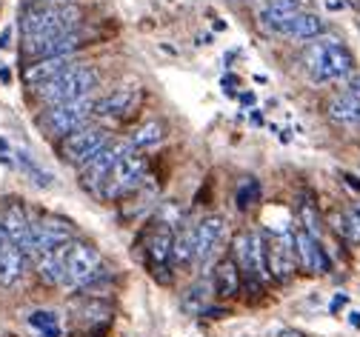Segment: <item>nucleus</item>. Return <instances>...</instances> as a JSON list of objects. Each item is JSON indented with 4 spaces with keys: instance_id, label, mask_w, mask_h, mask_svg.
Returning <instances> with one entry per match:
<instances>
[{
    "instance_id": "9b49d317",
    "label": "nucleus",
    "mask_w": 360,
    "mask_h": 337,
    "mask_svg": "<svg viewBox=\"0 0 360 337\" xmlns=\"http://www.w3.org/2000/svg\"><path fill=\"white\" fill-rule=\"evenodd\" d=\"M352 69H354V57H352V52H349V49H346L340 40L329 38L326 57H323V66H320V72L315 75V80H317V83L340 80V77L352 75Z\"/></svg>"
},
{
    "instance_id": "f704fd0d",
    "label": "nucleus",
    "mask_w": 360,
    "mask_h": 337,
    "mask_svg": "<svg viewBox=\"0 0 360 337\" xmlns=\"http://www.w3.org/2000/svg\"><path fill=\"white\" fill-rule=\"evenodd\" d=\"M292 3H294V6L300 9V6H309V3H312V0H292Z\"/></svg>"
},
{
    "instance_id": "c85d7f7f",
    "label": "nucleus",
    "mask_w": 360,
    "mask_h": 337,
    "mask_svg": "<svg viewBox=\"0 0 360 337\" xmlns=\"http://www.w3.org/2000/svg\"><path fill=\"white\" fill-rule=\"evenodd\" d=\"M237 100L243 103V106H255V103H257V98L252 95V91H243V95H237Z\"/></svg>"
},
{
    "instance_id": "393cba45",
    "label": "nucleus",
    "mask_w": 360,
    "mask_h": 337,
    "mask_svg": "<svg viewBox=\"0 0 360 337\" xmlns=\"http://www.w3.org/2000/svg\"><path fill=\"white\" fill-rule=\"evenodd\" d=\"M300 218H303V232H309L312 237H317L320 226H317V214H315L312 203H303V206H300Z\"/></svg>"
},
{
    "instance_id": "423d86ee",
    "label": "nucleus",
    "mask_w": 360,
    "mask_h": 337,
    "mask_svg": "<svg viewBox=\"0 0 360 337\" xmlns=\"http://www.w3.org/2000/svg\"><path fill=\"white\" fill-rule=\"evenodd\" d=\"M0 232H3V237L9 243H15V246L29 255V240H32V220H29L26 209L17 203V200H9L3 206V211H0Z\"/></svg>"
},
{
    "instance_id": "bb28decb",
    "label": "nucleus",
    "mask_w": 360,
    "mask_h": 337,
    "mask_svg": "<svg viewBox=\"0 0 360 337\" xmlns=\"http://www.w3.org/2000/svg\"><path fill=\"white\" fill-rule=\"evenodd\" d=\"M338 229L346 234V240L360 243V218H357V214H354V218H343V220L338 223Z\"/></svg>"
},
{
    "instance_id": "a878e982",
    "label": "nucleus",
    "mask_w": 360,
    "mask_h": 337,
    "mask_svg": "<svg viewBox=\"0 0 360 337\" xmlns=\"http://www.w3.org/2000/svg\"><path fill=\"white\" fill-rule=\"evenodd\" d=\"M29 326H35V329H49V326H57V315L54 312H46V309H40V312H32L29 315Z\"/></svg>"
},
{
    "instance_id": "ddd939ff",
    "label": "nucleus",
    "mask_w": 360,
    "mask_h": 337,
    "mask_svg": "<svg viewBox=\"0 0 360 337\" xmlns=\"http://www.w3.org/2000/svg\"><path fill=\"white\" fill-rule=\"evenodd\" d=\"M83 43H86L83 32H80V29H72V32L54 35V38L43 40V43L32 46V49H26V54H32L35 60H40V57H66V54H75Z\"/></svg>"
},
{
    "instance_id": "4c0bfd02",
    "label": "nucleus",
    "mask_w": 360,
    "mask_h": 337,
    "mask_svg": "<svg viewBox=\"0 0 360 337\" xmlns=\"http://www.w3.org/2000/svg\"><path fill=\"white\" fill-rule=\"evenodd\" d=\"M354 95H360V77L354 80Z\"/></svg>"
},
{
    "instance_id": "f8f14e48",
    "label": "nucleus",
    "mask_w": 360,
    "mask_h": 337,
    "mask_svg": "<svg viewBox=\"0 0 360 337\" xmlns=\"http://www.w3.org/2000/svg\"><path fill=\"white\" fill-rule=\"evenodd\" d=\"M172 234L166 229H160L152 240H149V249H146V257H149V269L152 274L160 280V283H172V271H169V263H172Z\"/></svg>"
},
{
    "instance_id": "7c9ffc66",
    "label": "nucleus",
    "mask_w": 360,
    "mask_h": 337,
    "mask_svg": "<svg viewBox=\"0 0 360 337\" xmlns=\"http://www.w3.org/2000/svg\"><path fill=\"white\" fill-rule=\"evenodd\" d=\"M234 86H237V77H234V75H226V77H223V91H229V95H232Z\"/></svg>"
},
{
    "instance_id": "aec40b11",
    "label": "nucleus",
    "mask_w": 360,
    "mask_h": 337,
    "mask_svg": "<svg viewBox=\"0 0 360 337\" xmlns=\"http://www.w3.org/2000/svg\"><path fill=\"white\" fill-rule=\"evenodd\" d=\"M172 260L177 266H189L195 263V226L177 232L172 240Z\"/></svg>"
},
{
    "instance_id": "a211bd4d",
    "label": "nucleus",
    "mask_w": 360,
    "mask_h": 337,
    "mask_svg": "<svg viewBox=\"0 0 360 337\" xmlns=\"http://www.w3.org/2000/svg\"><path fill=\"white\" fill-rule=\"evenodd\" d=\"M329 117L338 123H360V95L349 91V95H338L329 100Z\"/></svg>"
},
{
    "instance_id": "473e14b6",
    "label": "nucleus",
    "mask_w": 360,
    "mask_h": 337,
    "mask_svg": "<svg viewBox=\"0 0 360 337\" xmlns=\"http://www.w3.org/2000/svg\"><path fill=\"white\" fill-rule=\"evenodd\" d=\"M349 323H352L354 329H360V312H352V315H349Z\"/></svg>"
},
{
    "instance_id": "0eeeda50",
    "label": "nucleus",
    "mask_w": 360,
    "mask_h": 337,
    "mask_svg": "<svg viewBox=\"0 0 360 337\" xmlns=\"http://www.w3.org/2000/svg\"><path fill=\"white\" fill-rule=\"evenodd\" d=\"M234 255L240 260V266L246 269L249 278H269V269H266V246L257 232H240L234 237Z\"/></svg>"
},
{
    "instance_id": "cd10ccee",
    "label": "nucleus",
    "mask_w": 360,
    "mask_h": 337,
    "mask_svg": "<svg viewBox=\"0 0 360 337\" xmlns=\"http://www.w3.org/2000/svg\"><path fill=\"white\" fill-rule=\"evenodd\" d=\"M9 46H12V26H6L0 32V49H9Z\"/></svg>"
},
{
    "instance_id": "a19ab883",
    "label": "nucleus",
    "mask_w": 360,
    "mask_h": 337,
    "mask_svg": "<svg viewBox=\"0 0 360 337\" xmlns=\"http://www.w3.org/2000/svg\"><path fill=\"white\" fill-rule=\"evenodd\" d=\"M357 218H360V211H357Z\"/></svg>"
},
{
    "instance_id": "f257e3e1",
    "label": "nucleus",
    "mask_w": 360,
    "mask_h": 337,
    "mask_svg": "<svg viewBox=\"0 0 360 337\" xmlns=\"http://www.w3.org/2000/svg\"><path fill=\"white\" fill-rule=\"evenodd\" d=\"M98 83H100V75H98L95 66L75 63V66H69L66 72H60L54 80L38 86V95H40V100H46L49 106H54V103L89 98V95L95 91Z\"/></svg>"
},
{
    "instance_id": "ea45409f",
    "label": "nucleus",
    "mask_w": 360,
    "mask_h": 337,
    "mask_svg": "<svg viewBox=\"0 0 360 337\" xmlns=\"http://www.w3.org/2000/svg\"><path fill=\"white\" fill-rule=\"evenodd\" d=\"M0 243H3V232H0Z\"/></svg>"
},
{
    "instance_id": "1a4fd4ad",
    "label": "nucleus",
    "mask_w": 360,
    "mask_h": 337,
    "mask_svg": "<svg viewBox=\"0 0 360 337\" xmlns=\"http://www.w3.org/2000/svg\"><path fill=\"white\" fill-rule=\"evenodd\" d=\"M117 151H120V146L106 143L98 155H92V158L80 166V183H83L86 189H92V192L100 195L103 183H106V177H109V172H112V166L117 160Z\"/></svg>"
},
{
    "instance_id": "e433bc0d",
    "label": "nucleus",
    "mask_w": 360,
    "mask_h": 337,
    "mask_svg": "<svg viewBox=\"0 0 360 337\" xmlns=\"http://www.w3.org/2000/svg\"><path fill=\"white\" fill-rule=\"evenodd\" d=\"M280 337H300V334H297V331H283Z\"/></svg>"
},
{
    "instance_id": "412c9836",
    "label": "nucleus",
    "mask_w": 360,
    "mask_h": 337,
    "mask_svg": "<svg viewBox=\"0 0 360 337\" xmlns=\"http://www.w3.org/2000/svg\"><path fill=\"white\" fill-rule=\"evenodd\" d=\"M17 166H20V172H23V174H29V180H32L35 186H40V189H49L52 183H54V180H52V174H49L46 169H40L32 158L26 155V151H17Z\"/></svg>"
},
{
    "instance_id": "c756f323",
    "label": "nucleus",
    "mask_w": 360,
    "mask_h": 337,
    "mask_svg": "<svg viewBox=\"0 0 360 337\" xmlns=\"http://www.w3.org/2000/svg\"><path fill=\"white\" fill-rule=\"evenodd\" d=\"M346 303H349V297H346V294H338V297L332 300V312H340Z\"/></svg>"
},
{
    "instance_id": "4be33fe9",
    "label": "nucleus",
    "mask_w": 360,
    "mask_h": 337,
    "mask_svg": "<svg viewBox=\"0 0 360 337\" xmlns=\"http://www.w3.org/2000/svg\"><path fill=\"white\" fill-rule=\"evenodd\" d=\"M317 35H323V20H320L317 15H312V12H300L292 38H294V40H312V38H317Z\"/></svg>"
},
{
    "instance_id": "58836bf2",
    "label": "nucleus",
    "mask_w": 360,
    "mask_h": 337,
    "mask_svg": "<svg viewBox=\"0 0 360 337\" xmlns=\"http://www.w3.org/2000/svg\"><path fill=\"white\" fill-rule=\"evenodd\" d=\"M9 146H6V140H0V151H6Z\"/></svg>"
},
{
    "instance_id": "b1692460",
    "label": "nucleus",
    "mask_w": 360,
    "mask_h": 337,
    "mask_svg": "<svg viewBox=\"0 0 360 337\" xmlns=\"http://www.w3.org/2000/svg\"><path fill=\"white\" fill-rule=\"evenodd\" d=\"M257 197H260V183L257 180H243V183H240V189H237V206L240 209L252 206Z\"/></svg>"
},
{
    "instance_id": "72a5a7b5",
    "label": "nucleus",
    "mask_w": 360,
    "mask_h": 337,
    "mask_svg": "<svg viewBox=\"0 0 360 337\" xmlns=\"http://www.w3.org/2000/svg\"><path fill=\"white\" fill-rule=\"evenodd\" d=\"M0 80H3V83H9V80H12V75H9V69H0Z\"/></svg>"
},
{
    "instance_id": "dca6fc26",
    "label": "nucleus",
    "mask_w": 360,
    "mask_h": 337,
    "mask_svg": "<svg viewBox=\"0 0 360 337\" xmlns=\"http://www.w3.org/2000/svg\"><path fill=\"white\" fill-rule=\"evenodd\" d=\"M23 269H26V255L15 246V243H9L3 237V243H0V283L15 286L23 278Z\"/></svg>"
},
{
    "instance_id": "6e6552de",
    "label": "nucleus",
    "mask_w": 360,
    "mask_h": 337,
    "mask_svg": "<svg viewBox=\"0 0 360 337\" xmlns=\"http://www.w3.org/2000/svg\"><path fill=\"white\" fill-rule=\"evenodd\" d=\"M294 234L283 232L280 237H275L272 243L266 246V269H269V278H278V280H289L292 271H294Z\"/></svg>"
},
{
    "instance_id": "5701e85b",
    "label": "nucleus",
    "mask_w": 360,
    "mask_h": 337,
    "mask_svg": "<svg viewBox=\"0 0 360 337\" xmlns=\"http://www.w3.org/2000/svg\"><path fill=\"white\" fill-rule=\"evenodd\" d=\"M160 140H163V123H158V120H149V123H143V126L132 135V146H135V149L158 146Z\"/></svg>"
},
{
    "instance_id": "2eb2a0df",
    "label": "nucleus",
    "mask_w": 360,
    "mask_h": 337,
    "mask_svg": "<svg viewBox=\"0 0 360 337\" xmlns=\"http://www.w3.org/2000/svg\"><path fill=\"white\" fill-rule=\"evenodd\" d=\"M69 66H75L72 54H66V57H40V60H35V63L23 72V80L29 86H43V83L54 80L60 72H66Z\"/></svg>"
},
{
    "instance_id": "4468645a",
    "label": "nucleus",
    "mask_w": 360,
    "mask_h": 337,
    "mask_svg": "<svg viewBox=\"0 0 360 337\" xmlns=\"http://www.w3.org/2000/svg\"><path fill=\"white\" fill-rule=\"evenodd\" d=\"M294 255H297V263L306 271H329V257L317 246V237H312L303 229L294 232Z\"/></svg>"
},
{
    "instance_id": "20e7f679",
    "label": "nucleus",
    "mask_w": 360,
    "mask_h": 337,
    "mask_svg": "<svg viewBox=\"0 0 360 337\" xmlns=\"http://www.w3.org/2000/svg\"><path fill=\"white\" fill-rule=\"evenodd\" d=\"M66 274L72 286L95 283L103 274V257L89 243H69L66 246Z\"/></svg>"
},
{
    "instance_id": "f03ea898",
    "label": "nucleus",
    "mask_w": 360,
    "mask_h": 337,
    "mask_svg": "<svg viewBox=\"0 0 360 337\" xmlns=\"http://www.w3.org/2000/svg\"><path fill=\"white\" fill-rule=\"evenodd\" d=\"M140 177H146V160H143V155H137L135 146H120L117 160H114L106 183H103L100 195L103 197H117V195L135 189L137 183H140Z\"/></svg>"
},
{
    "instance_id": "c9c22d12",
    "label": "nucleus",
    "mask_w": 360,
    "mask_h": 337,
    "mask_svg": "<svg viewBox=\"0 0 360 337\" xmlns=\"http://www.w3.org/2000/svg\"><path fill=\"white\" fill-rule=\"evenodd\" d=\"M38 3H72V0H38Z\"/></svg>"
},
{
    "instance_id": "39448f33",
    "label": "nucleus",
    "mask_w": 360,
    "mask_h": 337,
    "mask_svg": "<svg viewBox=\"0 0 360 337\" xmlns=\"http://www.w3.org/2000/svg\"><path fill=\"white\" fill-rule=\"evenodd\" d=\"M109 143V135L98 126H80L77 132L66 135L63 140H60V158H63L66 163H75V166H83L92 155H98V151Z\"/></svg>"
},
{
    "instance_id": "f3484780",
    "label": "nucleus",
    "mask_w": 360,
    "mask_h": 337,
    "mask_svg": "<svg viewBox=\"0 0 360 337\" xmlns=\"http://www.w3.org/2000/svg\"><path fill=\"white\" fill-rule=\"evenodd\" d=\"M137 103V95L135 91H114V95H106L100 100H95L92 106V114L100 117V120H114V117H123L135 109Z\"/></svg>"
},
{
    "instance_id": "9d476101",
    "label": "nucleus",
    "mask_w": 360,
    "mask_h": 337,
    "mask_svg": "<svg viewBox=\"0 0 360 337\" xmlns=\"http://www.w3.org/2000/svg\"><path fill=\"white\" fill-rule=\"evenodd\" d=\"M226 234V220L220 218V214H209V218H203L197 226H195V260H209L218 246L220 240Z\"/></svg>"
},
{
    "instance_id": "7ed1b4c3",
    "label": "nucleus",
    "mask_w": 360,
    "mask_h": 337,
    "mask_svg": "<svg viewBox=\"0 0 360 337\" xmlns=\"http://www.w3.org/2000/svg\"><path fill=\"white\" fill-rule=\"evenodd\" d=\"M92 100L89 98H80V100H66V103H54L49 106V112L40 117V123L52 132V135H60L66 137L72 132H77L80 126H86V120L92 117Z\"/></svg>"
},
{
    "instance_id": "2f4dec72",
    "label": "nucleus",
    "mask_w": 360,
    "mask_h": 337,
    "mask_svg": "<svg viewBox=\"0 0 360 337\" xmlns=\"http://www.w3.org/2000/svg\"><path fill=\"white\" fill-rule=\"evenodd\" d=\"M40 337H60V329L57 326H49V329L40 331Z\"/></svg>"
},
{
    "instance_id": "6ab92c4d",
    "label": "nucleus",
    "mask_w": 360,
    "mask_h": 337,
    "mask_svg": "<svg viewBox=\"0 0 360 337\" xmlns=\"http://www.w3.org/2000/svg\"><path fill=\"white\" fill-rule=\"evenodd\" d=\"M212 280H215V292L223 294V297H234L240 292V274H237V266H234L232 257H226L215 266Z\"/></svg>"
}]
</instances>
